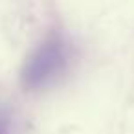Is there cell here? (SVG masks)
Listing matches in <instances>:
<instances>
[{
  "label": "cell",
  "instance_id": "obj_1",
  "mask_svg": "<svg viewBox=\"0 0 134 134\" xmlns=\"http://www.w3.org/2000/svg\"><path fill=\"white\" fill-rule=\"evenodd\" d=\"M72 44L63 33L46 37L28 57L22 68V85L28 90H39L57 81L70 66Z\"/></svg>",
  "mask_w": 134,
  "mask_h": 134
},
{
  "label": "cell",
  "instance_id": "obj_2",
  "mask_svg": "<svg viewBox=\"0 0 134 134\" xmlns=\"http://www.w3.org/2000/svg\"><path fill=\"white\" fill-rule=\"evenodd\" d=\"M0 134H15V119L11 110L0 103Z\"/></svg>",
  "mask_w": 134,
  "mask_h": 134
}]
</instances>
